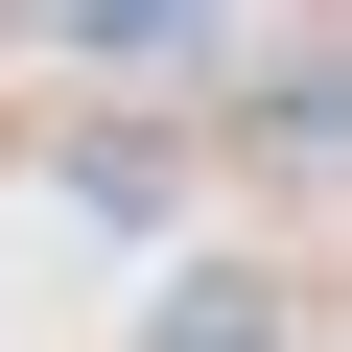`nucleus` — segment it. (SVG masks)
Returning a JSON list of instances; mask_svg holds the SVG:
<instances>
[{
	"mask_svg": "<svg viewBox=\"0 0 352 352\" xmlns=\"http://www.w3.org/2000/svg\"><path fill=\"white\" fill-rule=\"evenodd\" d=\"M0 24H24V0H0Z\"/></svg>",
	"mask_w": 352,
	"mask_h": 352,
	"instance_id": "obj_2",
	"label": "nucleus"
},
{
	"mask_svg": "<svg viewBox=\"0 0 352 352\" xmlns=\"http://www.w3.org/2000/svg\"><path fill=\"white\" fill-rule=\"evenodd\" d=\"M164 352H282V282H235V258L164 282Z\"/></svg>",
	"mask_w": 352,
	"mask_h": 352,
	"instance_id": "obj_1",
	"label": "nucleus"
}]
</instances>
